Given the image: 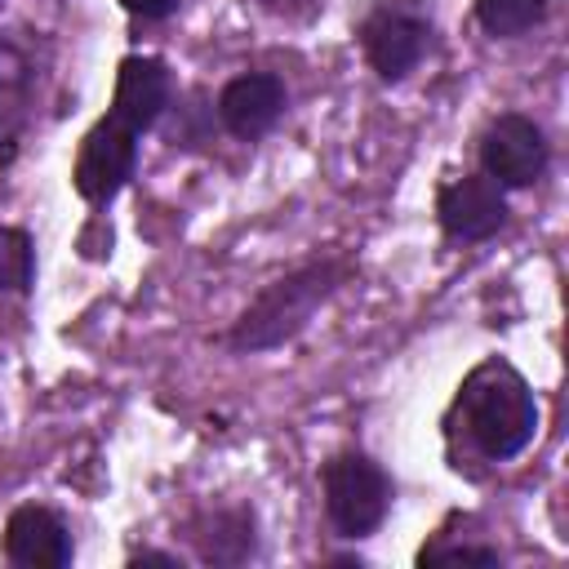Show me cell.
Masks as SVG:
<instances>
[{"mask_svg":"<svg viewBox=\"0 0 569 569\" xmlns=\"http://www.w3.org/2000/svg\"><path fill=\"white\" fill-rule=\"evenodd\" d=\"M169 107V67L160 58H124L116 71V93H111V111L120 124H129L133 133L151 129L160 120V111Z\"/></svg>","mask_w":569,"mask_h":569,"instance_id":"cell-10","label":"cell"},{"mask_svg":"<svg viewBox=\"0 0 569 569\" xmlns=\"http://www.w3.org/2000/svg\"><path fill=\"white\" fill-rule=\"evenodd\" d=\"M436 218L453 240H489L507 222V196L489 173H462L440 187Z\"/></svg>","mask_w":569,"mask_h":569,"instance_id":"cell-6","label":"cell"},{"mask_svg":"<svg viewBox=\"0 0 569 569\" xmlns=\"http://www.w3.org/2000/svg\"><path fill=\"white\" fill-rule=\"evenodd\" d=\"M133 160H138V133L129 124H120L116 116H102L84 142H80V156H76V169H71V182L76 191L89 200V204H107L133 173Z\"/></svg>","mask_w":569,"mask_h":569,"instance_id":"cell-4","label":"cell"},{"mask_svg":"<svg viewBox=\"0 0 569 569\" xmlns=\"http://www.w3.org/2000/svg\"><path fill=\"white\" fill-rule=\"evenodd\" d=\"M284 111V80L271 76V71H249V76H236L222 84L218 93V120L227 133L253 142L262 138Z\"/></svg>","mask_w":569,"mask_h":569,"instance_id":"cell-8","label":"cell"},{"mask_svg":"<svg viewBox=\"0 0 569 569\" xmlns=\"http://www.w3.org/2000/svg\"><path fill=\"white\" fill-rule=\"evenodd\" d=\"M120 4H124L129 13H138V18H169L178 0H120Z\"/></svg>","mask_w":569,"mask_h":569,"instance_id":"cell-17","label":"cell"},{"mask_svg":"<svg viewBox=\"0 0 569 569\" xmlns=\"http://www.w3.org/2000/svg\"><path fill=\"white\" fill-rule=\"evenodd\" d=\"M129 565H164V569H182V560L169 556V551H138Z\"/></svg>","mask_w":569,"mask_h":569,"instance_id":"cell-18","label":"cell"},{"mask_svg":"<svg viewBox=\"0 0 569 569\" xmlns=\"http://www.w3.org/2000/svg\"><path fill=\"white\" fill-rule=\"evenodd\" d=\"M542 18H547V0H476V22L498 40L525 36Z\"/></svg>","mask_w":569,"mask_h":569,"instance_id":"cell-13","label":"cell"},{"mask_svg":"<svg viewBox=\"0 0 569 569\" xmlns=\"http://www.w3.org/2000/svg\"><path fill=\"white\" fill-rule=\"evenodd\" d=\"M196 542H200V556L209 565H236L253 551V516L244 507L213 511L209 525L196 533Z\"/></svg>","mask_w":569,"mask_h":569,"instance_id":"cell-11","label":"cell"},{"mask_svg":"<svg viewBox=\"0 0 569 569\" xmlns=\"http://www.w3.org/2000/svg\"><path fill=\"white\" fill-rule=\"evenodd\" d=\"M422 565H498V551L489 547H422Z\"/></svg>","mask_w":569,"mask_h":569,"instance_id":"cell-15","label":"cell"},{"mask_svg":"<svg viewBox=\"0 0 569 569\" xmlns=\"http://www.w3.org/2000/svg\"><path fill=\"white\" fill-rule=\"evenodd\" d=\"M320 485H325V511L342 538H365L387 520L391 480L365 453H342V458L325 462Z\"/></svg>","mask_w":569,"mask_h":569,"instance_id":"cell-3","label":"cell"},{"mask_svg":"<svg viewBox=\"0 0 569 569\" xmlns=\"http://www.w3.org/2000/svg\"><path fill=\"white\" fill-rule=\"evenodd\" d=\"M365 58L369 67L382 76V80H405L422 53H427V40H431V27L427 18L409 13V9H378L369 22H365Z\"/></svg>","mask_w":569,"mask_h":569,"instance_id":"cell-7","label":"cell"},{"mask_svg":"<svg viewBox=\"0 0 569 569\" xmlns=\"http://www.w3.org/2000/svg\"><path fill=\"white\" fill-rule=\"evenodd\" d=\"M480 169L498 187H529L547 169V138L525 116H498L480 138Z\"/></svg>","mask_w":569,"mask_h":569,"instance_id":"cell-5","label":"cell"},{"mask_svg":"<svg viewBox=\"0 0 569 569\" xmlns=\"http://www.w3.org/2000/svg\"><path fill=\"white\" fill-rule=\"evenodd\" d=\"M244 4H258L262 13H271V18H289V22H302V18H311V13L325 9V0H244Z\"/></svg>","mask_w":569,"mask_h":569,"instance_id":"cell-16","label":"cell"},{"mask_svg":"<svg viewBox=\"0 0 569 569\" xmlns=\"http://www.w3.org/2000/svg\"><path fill=\"white\" fill-rule=\"evenodd\" d=\"M347 276H351V262L347 258H316V262H307V267L271 280L253 298V307L236 320V329H231L227 342L236 351H271V347L289 342V338H298L311 325V316L338 293V284Z\"/></svg>","mask_w":569,"mask_h":569,"instance_id":"cell-1","label":"cell"},{"mask_svg":"<svg viewBox=\"0 0 569 569\" xmlns=\"http://www.w3.org/2000/svg\"><path fill=\"white\" fill-rule=\"evenodd\" d=\"M4 556L22 569H62L71 565V533L49 507H18L4 525Z\"/></svg>","mask_w":569,"mask_h":569,"instance_id":"cell-9","label":"cell"},{"mask_svg":"<svg viewBox=\"0 0 569 569\" xmlns=\"http://www.w3.org/2000/svg\"><path fill=\"white\" fill-rule=\"evenodd\" d=\"M27 62L18 49L0 44V160L9 164L13 160V138H18V124H22V111H27Z\"/></svg>","mask_w":569,"mask_h":569,"instance_id":"cell-12","label":"cell"},{"mask_svg":"<svg viewBox=\"0 0 569 569\" xmlns=\"http://www.w3.org/2000/svg\"><path fill=\"white\" fill-rule=\"evenodd\" d=\"M458 418L467 436L476 440V449L502 462V458H516L533 440L538 405H533L529 382L511 365L485 360L458 387Z\"/></svg>","mask_w":569,"mask_h":569,"instance_id":"cell-2","label":"cell"},{"mask_svg":"<svg viewBox=\"0 0 569 569\" xmlns=\"http://www.w3.org/2000/svg\"><path fill=\"white\" fill-rule=\"evenodd\" d=\"M36 284V244L22 227H0V293H27Z\"/></svg>","mask_w":569,"mask_h":569,"instance_id":"cell-14","label":"cell"}]
</instances>
